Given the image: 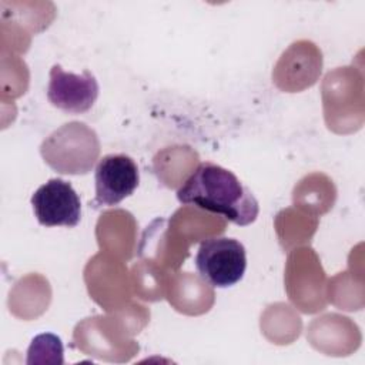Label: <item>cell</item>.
Here are the masks:
<instances>
[{"mask_svg": "<svg viewBox=\"0 0 365 365\" xmlns=\"http://www.w3.org/2000/svg\"><path fill=\"white\" fill-rule=\"evenodd\" d=\"M177 198L241 227L254 222L259 210L254 194L230 170L214 163H201L178 188Z\"/></svg>", "mask_w": 365, "mask_h": 365, "instance_id": "obj_1", "label": "cell"}, {"mask_svg": "<svg viewBox=\"0 0 365 365\" xmlns=\"http://www.w3.org/2000/svg\"><path fill=\"white\" fill-rule=\"evenodd\" d=\"M97 97L98 83L88 70L74 74L64 71L58 64L51 67L47 98L54 107L66 113L80 114L88 111Z\"/></svg>", "mask_w": 365, "mask_h": 365, "instance_id": "obj_4", "label": "cell"}, {"mask_svg": "<svg viewBox=\"0 0 365 365\" xmlns=\"http://www.w3.org/2000/svg\"><path fill=\"white\" fill-rule=\"evenodd\" d=\"M96 204L117 205L131 195L140 174L134 160L125 154L104 155L96 167Z\"/></svg>", "mask_w": 365, "mask_h": 365, "instance_id": "obj_5", "label": "cell"}, {"mask_svg": "<svg viewBox=\"0 0 365 365\" xmlns=\"http://www.w3.org/2000/svg\"><path fill=\"white\" fill-rule=\"evenodd\" d=\"M200 277L212 287L227 288L237 284L245 272L244 245L228 237H212L201 242L195 255Z\"/></svg>", "mask_w": 365, "mask_h": 365, "instance_id": "obj_2", "label": "cell"}, {"mask_svg": "<svg viewBox=\"0 0 365 365\" xmlns=\"http://www.w3.org/2000/svg\"><path fill=\"white\" fill-rule=\"evenodd\" d=\"M37 221L46 227H76L81 217L78 194L70 182L51 178L40 185L31 197Z\"/></svg>", "mask_w": 365, "mask_h": 365, "instance_id": "obj_3", "label": "cell"}]
</instances>
